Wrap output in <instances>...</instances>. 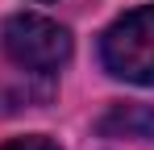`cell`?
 Listing matches in <instances>:
<instances>
[{
  "mask_svg": "<svg viewBox=\"0 0 154 150\" xmlns=\"http://www.w3.org/2000/svg\"><path fill=\"white\" fill-rule=\"evenodd\" d=\"M100 50H104V67L117 79L154 88V4L117 17L108 25Z\"/></svg>",
  "mask_w": 154,
  "mask_h": 150,
  "instance_id": "6da1fadb",
  "label": "cell"
},
{
  "mask_svg": "<svg viewBox=\"0 0 154 150\" xmlns=\"http://www.w3.org/2000/svg\"><path fill=\"white\" fill-rule=\"evenodd\" d=\"M0 42H4V54L25 71H58L71 58V33L58 21L38 17V13L8 17L0 29Z\"/></svg>",
  "mask_w": 154,
  "mask_h": 150,
  "instance_id": "7a4b0ae2",
  "label": "cell"
},
{
  "mask_svg": "<svg viewBox=\"0 0 154 150\" xmlns=\"http://www.w3.org/2000/svg\"><path fill=\"white\" fill-rule=\"evenodd\" d=\"M104 133H154V113H146V108H117L112 117H104V125H100Z\"/></svg>",
  "mask_w": 154,
  "mask_h": 150,
  "instance_id": "3957f363",
  "label": "cell"
},
{
  "mask_svg": "<svg viewBox=\"0 0 154 150\" xmlns=\"http://www.w3.org/2000/svg\"><path fill=\"white\" fill-rule=\"evenodd\" d=\"M0 150H58L50 138H13V142H4Z\"/></svg>",
  "mask_w": 154,
  "mask_h": 150,
  "instance_id": "277c9868",
  "label": "cell"
}]
</instances>
